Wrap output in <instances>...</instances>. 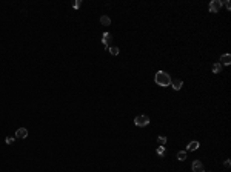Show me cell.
<instances>
[{
	"instance_id": "1",
	"label": "cell",
	"mask_w": 231,
	"mask_h": 172,
	"mask_svg": "<svg viewBox=\"0 0 231 172\" xmlns=\"http://www.w3.org/2000/svg\"><path fill=\"white\" fill-rule=\"evenodd\" d=\"M154 82L159 86H170L171 85V77H170V74L165 72V71H157L156 72V77H154Z\"/></svg>"
},
{
	"instance_id": "2",
	"label": "cell",
	"mask_w": 231,
	"mask_h": 172,
	"mask_svg": "<svg viewBox=\"0 0 231 172\" xmlns=\"http://www.w3.org/2000/svg\"><path fill=\"white\" fill-rule=\"evenodd\" d=\"M134 123H136V126H139V128H145V126H148L149 125V118H148V115H137L136 118H134Z\"/></svg>"
},
{
	"instance_id": "3",
	"label": "cell",
	"mask_w": 231,
	"mask_h": 172,
	"mask_svg": "<svg viewBox=\"0 0 231 172\" xmlns=\"http://www.w3.org/2000/svg\"><path fill=\"white\" fill-rule=\"evenodd\" d=\"M220 8H222V2H220V0H211V2H209V6H208L209 12L216 14L220 11Z\"/></svg>"
},
{
	"instance_id": "4",
	"label": "cell",
	"mask_w": 231,
	"mask_h": 172,
	"mask_svg": "<svg viewBox=\"0 0 231 172\" xmlns=\"http://www.w3.org/2000/svg\"><path fill=\"white\" fill-rule=\"evenodd\" d=\"M102 42H103L105 48H106V49H108V48L111 46V42H112V35L110 34V32H105V34H103V37H102Z\"/></svg>"
},
{
	"instance_id": "5",
	"label": "cell",
	"mask_w": 231,
	"mask_h": 172,
	"mask_svg": "<svg viewBox=\"0 0 231 172\" xmlns=\"http://www.w3.org/2000/svg\"><path fill=\"white\" fill-rule=\"evenodd\" d=\"M191 169H193V172H203V164H202V161L194 160V161H193V164H191Z\"/></svg>"
},
{
	"instance_id": "6",
	"label": "cell",
	"mask_w": 231,
	"mask_h": 172,
	"mask_svg": "<svg viewBox=\"0 0 231 172\" xmlns=\"http://www.w3.org/2000/svg\"><path fill=\"white\" fill-rule=\"evenodd\" d=\"M171 86H173L174 91H180V88L184 86V82L180 78H176V80H171Z\"/></svg>"
},
{
	"instance_id": "7",
	"label": "cell",
	"mask_w": 231,
	"mask_h": 172,
	"mask_svg": "<svg viewBox=\"0 0 231 172\" xmlns=\"http://www.w3.org/2000/svg\"><path fill=\"white\" fill-rule=\"evenodd\" d=\"M15 137L17 138H26L28 137V129H25V128L17 129V131H15Z\"/></svg>"
},
{
	"instance_id": "8",
	"label": "cell",
	"mask_w": 231,
	"mask_h": 172,
	"mask_svg": "<svg viewBox=\"0 0 231 172\" xmlns=\"http://www.w3.org/2000/svg\"><path fill=\"white\" fill-rule=\"evenodd\" d=\"M231 63V55L230 54H223L222 57H220V64H223V66H228Z\"/></svg>"
},
{
	"instance_id": "9",
	"label": "cell",
	"mask_w": 231,
	"mask_h": 172,
	"mask_svg": "<svg viewBox=\"0 0 231 172\" xmlns=\"http://www.w3.org/2000/svg\"><path fill=\"white\" fill-rule=\"evenodd\" d=\"M199 148H200L199 141H191V143H188V146H186L188 150H196V149H199Z\"/></svg>"
},
{
	"instance_id": "10",
	"label": "cell",
	"mask_w": 231,
	"mask_h": 172,
	"mask_svg": "<svg viewBox=\"0 0 231 172\" xmlns=\"http://www.w3.org/2000/svg\"><path fill=\"white\" fill-rule=\"evenodd\" d=\"M100 23L103 25V26H108V25H111V19L108 17V15H102V17H100Z\"/></svg>"
},
{
	"instance_id": "11",
	"label": "cell",
	"mask_w": 231,
	"mask_h": 172,
	"mask_svg": "<svg viewBox=\"0 0 231 172\" xmlns=\"http://www.w3.org/2000/svg\"><path fill=\"white\" fill-rule=\"evenodd\" d=\"M177 160L179 161H185L186 160V152L185 150H179V152H177Z\"/></svg>"
},
{
	"instance_id": "12",
	"label": "cell",
	"mask_w": 231,
	"mask_h": 172,
	"mask_svg": "<svg viewBox=\"0 0 231 172\" xmlns=\"http://www.w3.org/2000/svg\"><path fill=\"white\" fill-rule=\"evenodd\" d=\"M220 71H222V64H220V63H214L213 64V72L214 74H219Z\"/></svg>"
},
{
	"instance_id": "13",
	"label": "cell",
	"mask_w": 231,
	"mask_h": 172,
	"mask_svg": "<svg viewBox=\"0 0 231 172\" xmlns=\"http://www.w3.org/2000/svg\"><path fill=\"white\" fill-rule=\"evenodd\" d=\"M108 51L111 52V55H119V48L117 46H110Z\"/></svg>"
},
{
	"instance_id": "14",
	"label": "cell",
	"mask_w": 231,
	"mask_h": 172,
	"mask_svg": "<svg viewBox=\"0 0 231 172\" xmlns=\"http://www.w3.org/2000/svg\"><path fill=\"white\" fill-rule=\"evenodd\" d=\"M157 141H159V146H163V144L166 143V137L165 135H159L157 137Z\"/></svg>"
},
{
	"instance_id": "15",
	"label": "cell",
	"mask_w": 231,
	"mask_h": 172,
	"mask_svg": "<svg viewBox=\"0 0 231 172\" xmlns=\"http://www.w3.org/2000/svg\"><path fill=\"white\" fill-rule=\"evenodd\" d=\"M156 152H157V155H160V157H162V155H165V148H163V146H159L157 149H156Z\"/></svg>"
},
{
	"instance_id": "16",
	"label": "cell",
	"mask_w": 231,
	"mask_h": 172,
	"mask_svg": "<svg viewBox=\"0 0 231 172\" xmlns=\"http://www.w3.org/2000/svg\"><path fill=\"white\" fill-rule=\"evenodd\" d=\"M80 6H82V0H76V2H73V8L74 9H79Z\"/></svg>"
},
{
	"instance_id": "17",
	"label": "cell",
	"mask_w": 231,
	"mask_h": 172,
	"mask_svg": "<svg viewBox=\"0 0 231 172\" xmlns=\"http://www.w3.org/2000/svg\"><path fill=\"white\" fill-rule=\"evenodd\" d=\"M15 141V137H6V143L8 144H13Z\"/></svg>"
},
{
	"instance_id": "18",
	"label": "cell",
	"mask_w": 231,
	"mask_h": 172,
	"mask_svg": "<svg viewBox=\"0 0 231 172\" xmlns=\"http://www.w3.org/2000/svg\"><path fill=\"white\" fill-rule=\"evenodd\" d=\"M223 166H225V168L228 169L230 166H231V161H230V160H225V163H223Z\"/></svg>"
},
{
	"instance_id": "19",
	"label": "cell",
	"mask_w": 231,
	"mask_h": 172,
	"mask_svg": "<svg viewBox=\"0 0 231 172\" xmlns=\"http://www.w3.org/2000/svg\"><path fill=\"white\" fill-rule=\"evenodd\" d=\"M223 5H225V8H227V9H230V8H231V3L228 2V0H227V2H225Z\"/></svg>"
}]
</instances>
